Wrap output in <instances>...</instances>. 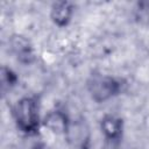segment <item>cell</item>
<instances>
[{"label": "cell", "mask_w": 149, "mask_h": 149, "mask_svg": "<svg viewBox=\"0 0 149 149\" xmlns=\"http://www.w3.org/2000/svg\"><path fill=\"white\" fill-rule=\"evenodd\" d=\"M13 121L17 130L28 137L38 135L43 125L41 116V102L37 95H23L17 99L10 109Z\"/></svg>", "instance_id": "obj_1"}, {"label": "cell", "mask_w": 149, "mask_h": 149, "mask_svg": "<svg viewBox=\"0 0 149 149\" xmlns=\"http://www.w3.org/2000/svg\"><path fill=\"white\" fill-rule=\"evenodd\" d=\"M126 83L115 76L94 72L86 80V90L97 104L106 102L122 93Z\"/></svg>", "instance_id": "obj_2"}, {"label": "cell", "mask_w": 149, "mask_h": 149, "mask_svg": "<svg viewBox=\"0 0 149 149\" xmlns=\"http://www.w3.org/2000/svg\"><path fill=\"white\" fill-rule=\"evenodd\" d=\"M65 140L76 149H88L91 144L90 127L83 118L70 120L64 134Z\"/></svg>", "instance_id": "obj_3"}, {"label": "cell", "mask_w": 149, "mask_h": 149, "mask_svg": "<svg viewBox=\"0 0 149 149\" xmlns=\"http://www.w3.org/2000/svg\"><path fill=\"white\" fill-rule=\"evenodd\" d=\"M10 52L21 64L29 65L35 61V49L31 42L21 34H14L8 38Z\"/></svg>", "instance_id": "obj_4"}, {"label": "cell", "mask_w": 149, "mask_h": 149, "mask_svg": "<svg viewBox=\"0 0 149 149\" xmlns=\"http://www.w3.org/2000/svg\"><path fill=\"white\" fill-rule=\"evenodd\" d=\"M101 134L107 143L118 144L123 136V119L115 114H105L99 122Z\"/></svg>", "instance_id": "obj_5"}, {"label": "cell", "mask_w": 149, "mask_h": 149, "mask_svg": "<svg viewBox=\"0 0 149 149\" xmlns=\"http://www.w3.org/2000/svg\"><path fill=\"white\" fill-rule=\"evenodd\" d=\"M74 9L76 6L72 1H66V0L55 1L50 6V20L55 26L59 28H64L69 26L70 22L72 21Z\"/></svg>", "instance_id": "obj_6"}, {"label": "cell", "mask_w": 149, "mask_h": 149, "mask_svg": "<svg viewBox=\"0 0 149 149\" xmlns=\"http://www.w3.org/2000/svg\"><path fill=\"white\" fill-rule=\"evenodd\" d=\"M71 118L61 108H54L43 118V126L56 134H65Z\"/></svg>", "instance_id": "obj_7"}, {"label": "cell", "mask_w": 149, "mask_h": 149, "mask_svg": "<svg viewBox=\"0 0 149 149\" xmlns=\"http://www.w3.org/2000/svg\"><path fill=\"white\" fill-rule=\"evenodd\" d=\"M17 83H19L17 73L13 69L3 65L1 68V74H0V84H1L2 95L5 97L7 93H9V91H12L17 85Z\"/></svg>", "instance_id": "obj_8"}, {"label": "cell", "mask_w": 149, "mask_h": 149, "mask_svg": "<svg viewBox=\"0 0 149 149\" xmlns=\"http://www.w3.org/2000/svg\"><path fill=\"white\" fill-rule=\"evenodd\" d=\"M133 9L135 21L140 24L149 26V0L136 2Z\"/></svg>", "instance_id": "obj_9"}]
</instances>
